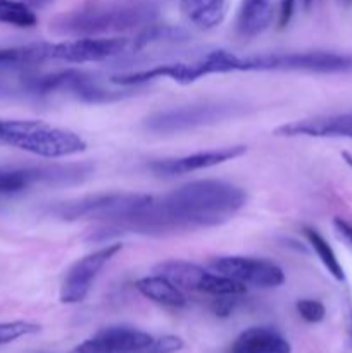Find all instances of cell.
<instances>
[{
  "label": "cell",
  "instance_id": "2e32d148",
  "mask_svg": "<svg viewBox=\"0 0 352 353\" xmlns=\"http://www.w3.org/2000/svg\"><path fill=\"white\" fill-rule=\"evenodd\" d=\"M228 6L230 0H179L183 16L200 30L219 26L226 17Z\"/></svg>",
  "mask_w": 352,
  "mask_h": 353
},
{
  "label": "cell",
  "instance_id": "cb8c5ba5",
  "mask_svg": "<svg viewBox=\"0 0 352 353\" xmlns=\"http://www.w3.org/2000/svg\"><path fill=\"white\" fill-rule=\"evenodd\" d=\"M295 307L299 316L302 317L306 323H321V321L324 319V316H326V309H324L323 303L317 302V300H299Z\"/></svg>",
  "mask_w": 352,
  "mask_h": 353
},
{
  "label": "cell",
  "instance_id": "7c38bea8",
  "mask_svg": "<svg viewBox=\"0 0 352 353\" xmlns=\"http://www.w3.org/2000/svg\"><path fill=\"white\" fill-rule=\"evenodd\" d=\"M247 152L244 145H235V147L213 148V150L197 152L192 155H183V157L162 159L150 164V171L157 176H182L190 174V172L200 171V169L214 168L223 162L233 161Z\"/></svg>",
  "mask_w": 352,
  "mask_h": 353
},
{
  "label": "cell",
  "instance_id": "44dd1931",
  "mask_svg": "<svg viewBox=\"0 0 352 353\" xmlns=\"http://www.w3.org/2000/svg\"><path fill=\"white\" fill-rule=\"evenodd\" d=\"M185 40H188V34L182 28L168 26V24H148L135 38L133 48L135 50H140V48L147 47V45L159 43V41H173V43L176 41L178 43V41Z\"/></svg>",
  "mask_w": 352,
  "mask_h": 353
},
{
  "label": "cell",
  "instance_id": "8992f818",
  "mask_svg": "<svg viewBox=\"0 0 352 353\" xmlns=\"http://www.w3.org/2000/svg\"><path fill=\"white\" fill-rule=\"evenodd\" d=\"M240 107L231 102H206L176 107L152 114L145 121V128L152 133H179L193 128L209 126L233 117Z\"/></svg>",
  "mask_w": 352,
  "mask_h": 353
},
{
  "label": "cell",
  "instance_id": "e0dca14e",
  "mask_svg": "<svg viewBox=\"0 0 352 353\" xmlns=\"http://www.w3.org/2000/svg\"><path fill=\"white\" fill-rule=\"evenodd\" d=\"M99 334L109 353H140L152 343L154 338L148 333L133 327L114 326L100 331Z\"/></svg>",
  "mask_w": 352,
  "mask_h": 353
},
{
  "label": "cell",
  "instance_id": "9c48e42d",
  "mask_svg": "<svg viewBox=\"0 0 352 353\" xmlns=\"http://www.w3.org/2000/svg\"><path fill=\"white\" fill-rule=\"evenodd\" d=\"M211 271L242 283V285L257 286V288H276L285 283V272L275 262L266 259L240 257L226 255L216 257L209 262Z\"/></svg>",
  "mask_w": 352,
  "mask_h": 353
},
{
  "label": "cell",
  "instance_id": "f546056e",
  "mask_svg": "<svg viewBox=\"0 0 352 353\" xmlns=\"http://www.w3.org/2000/svg\"><path fill=\"white\" fill-rule=\"evenodd\" d=\"M344 157H345V161H347V164H349V165H352V157H351V155L344 154Z\"/></svg>",
  "mask_w": 352,
  "mask_h": 353
},
{
  "label": "cell",
  "instance_id": "7402d4cb",
  "mask_svg": "<svg viewBox=\"0 0 352 353\" xmlns=\"http://www.w3.org/2000/svg\"><path fill=\"white\" fill-rule=\"evenodd\" d=\"M0 23L16 28H35L38 17L23 0H0Z\"/></svg>",
  "mask_w": 352,
  "mask_h": 353
},
{
  "label": "cell",
  "instance_id": "603a6c76",
  "mask_svg": "<svg viewBox=\"0 0 352 353\" xmlns=\"http://www.w3.org/2000/svg\"><path fill=\"white\" fill-rule=\"evenodd\" d=\"M40 331V326L35 323H28V321H12V323H2L0 324V345L10 343L19 338L28 336V334H35Z\"/></svg>",
  "mask_w": 352,
  "mask_h": 353
},
{
  "label": "cell",
  "instance_id": "3957f363",
  "mask_svg": "<svg viewBox=\"0 0 352 353\" xmlns=\"http://www.w3.org/2000/svg\"><path fill=\"white\" fill-rule=\"evenodd\" d=\"M0 141L47 159L69 157L86 148L79 134L41 121H0Z\"/></svg>",
  "mask_w": 352,
  "mask_h": 353
},
{
  "label": "cell",
  "instance_id": "7a4b0ae2",
  "mask_svg": "<svg viewBox=\"0 0 352 353\" xmlns=\"http://www.w3.org/2000/svg\"><path fill=\"white\" fill-rule=\"evenodd\" d=\"M157 16L154 0H123L107 6H90L59 16L52 28L61 34L85 38L123 33L152 24Z\"/></svg>",
  "mask_w": 352,
  "mask_h": 353
},
{
  "label": "cell",
  "instance_id": "4fadbf2b",
  "mask_svg": "<svg viewBox=\"0 0 352 353\" xmlns=\"http://www.w3.org/2000/svg\"><path fill=\"white\" fill-rule=\"evenodd\" d=\"M202 76H207V69L204 65L202 59H200V61L190 62V64H186V62H171V64L154 65V68L141 69V71L116 74L110 78V83L121 86H137L152 81V79L169 78L173 81L179 83V85H190V83L197 81Z\"/></svg>",
  "mask_w": 352,
  "mask_h": 353
},
{
  "label": "cell",
  "instance_id": "5b68a950",
  "mask_svg": "<svg viewBox=\"0 0 352 353\" xmlns=\"http://www.w3.org/2000/svg\"><path fill=\"white\" fill-rule=\"evenodd\" d=\"M159 276L169 279L179 290L206 293L211 296H240L247 292V286L233 279L221 276L214 271L200 268L186 261H166L155 265L154 269Z\"/></svg>",
  "mask_w": 352,
  "mask_h": 353
},
{
  "label": "cell",
  "instance_id": "52a82bcc",
  "mask_svg": "<svg viewBox=\"0 0 352 353\" xmlns=\"http://www.w3.org/2000/svg\"><path fill=\"white\" fill-rule=\"evenodd\" d=\"M24 88L35 95H50V93H71L83 102H110L121 99L119 92H107L92 76L85 72L68 69V71L52 72L45 76L26 78L23 81Z\"/></svg>",
  "mask_w": 352,
  "mask_h": 353
},
{
  "label": "cell",
  "instance_id": "5bb4252c",
  "mask_svg": "<svg viewBox=\"0 0 352 353\" xmlns=\"http://www.w3.org/2000/svg\"><path fill=\"white\" fill-rule=\"evenodd\" d=\"M290 343L271 327H251L231 345L230 353H290Z\"/></svg>",
  "mask_w": 352,
  "mask_h": 353
},
{
  "label": "cell",
  "instance_id": "277c9868",
  "mask_svg": "<svg viewBox=\"0 0 352 353\" xmlns=\"http://www.w3.org/2000/svg\"><path fill=\"white\" fill-rule=\"evenodd\" d=\"M231 72L235 71H306L338 74L352 72V55L338 52H286L238 57L231 54Z\"/></svg>",
  "mask_w": 352,
  "mask_h": 353
},
{
  "label": "cell",
  "instance_id": "f1b7e54d",
  "mask_svg": "<svg viewBox=\"0 0 352 353\" xmlns=\"http://www.w3.org/2000/svg\"><path fill=\"white\" fill-rule=\"evenodd\" d=\"M300 2H302L304 9H306V10H309V9H311V7H313L314 0H300Z\"/></svg>",
  "mask_w": 352,
  "mask_h": 353
},
{
  "label": "cell",
  "instance_id": "ac0fdd59",
  "mask_svg": "<svg viewBox=\"0 0 352 353\" xmlns=\"http://www.w3.org/2000/svg\"><path fill=\"white\" fill-rule=\"evenodd\" d=\"M135 288L145 296V299L152 300V302L159 303L164 307H183L186 303L185 295L178 286L173 285L169 279L162 278V276H147L135 283Z\"/></svg>",
  "mask_w": 352,
  "mask_h": 353
},
{
  "label": "cell",
  "instance_id": "4dcf8cb0",
  "mask_svg": "<svg viewBox=\"0 0 352 353\" xmlns=\"http://www.w3.org/2000/svg\"><path fill=\"white\" fill-rule=\"evenodd\" d=\"M342 2H344L345 6H351V3H352V0H342Z\"/></svg>",
  "mask_w": 352,
  "mask_h": 353
},
{
  "label": "cell",
  "instance_id": "6da1fadb",
  "mask_svg": "<svg viewBox=\"0 0 352 353\" xmlns=\"http://www.w3.org/2000/svg\"><path fill=\"white\" fill-rule=\"evenodd\" d=\"M245 202V192L233 183L199 179L173 190L168 195H141L133 210L110 228L141 234L213 228L228 223Z\"/></svg>",
  "mask_w": 352,
  "mask_h": 353
},
{
  "label": "cell",
  "instance_id": "4316f807",
  "mask_svg": "<svg viewBox=\"0 0 352 353\" xmlns=\"http://www.w3.org/2000/svg\"><path fill=\"white\" fill-rule=\"evenodd\" d=\"M333 228L338 233V236H340L344 241H347V243L352 247V224L347 223V221H344L342 217H337V219H333Z\"/></svg>",
  "mask_w": 352,
  "mask_h": 353
},
{
  "label": "cell",
  "instance_id": "9a60e30c",
  "mask_svg": "<svg viewBox=\"0 0 352 353\" xmlns=\"http://www.w3.org/2000/svg\"><path fill=\"white\" fill-rule=\"evenodd\" d=\"M275 0H242L237 14V33L242 38H254L268 30L273 21Z\"/></svg>",
  "mask_w": 352,
  "mask_h": 353
},
{
  "label": "cell",
  "instance_id": "83f0119b",
  "mask_svg": "<svg viewBox=\"0 0 352 353\" xmlns=\"http://www.w3.org/2000/svg\"><path fill=\"white\" fill-rule=\"evenodd\" d=\"M23 2L28 3L31 9H43V7H47L48 3H52L54 0H23Z\"/></svg>",
  "mask_w": 352,
  "mask_h": 353
},
{
  "label": "cell",
  "instance_id": "d6986e66",
  "mask_svg": "<svg viewBox=\"0 0 352 353\" xmlns=\"http://www.w3.org/2000/svg\"><path fill=\"white\" fill-rule=\"evenodd\" d=\"M52 59V43H31L21 47L0 48V71L2 69H19L40 64Z\"/></svg>",
  "mask_w": 352,
  "mask_h": 353
},
{
  "label": "cell",
  "instance_id": "30bf717a",
  "mask_svg": "<svg viewBox=\"0 0 352 353\" xmlns=\"http://www.w3.org/2000/svg\"><path fill=\"white\" fill-rule=\"evenodd\" d=\"M128 47H130V40L123 37L76 38V40L52 43V59L72 62V64L104 62L124 54Z\"/></svg>",
  "mask_w": 352,
  "mask_h": 353
},
{
  "label": "cell",
  "instance_id": "ba28073f",
  "mask_svg": "<svg viewBox=\"0 0 352 353\" xmlns=\"http://www.w3.org/2000/svg\"><path fill=\"white\" fill-rule=\"evenodd\" d=\"M141 195L133 193H109V195H95L86 199L76 200V202L62 203L55 207L54 214L62 219H100L109 221L110 226L119 223L121 219L131 212Z\"/></svg>",
  "mask_w": 352,
  "mask_h": 353
},
{
  "label": "cell",
  "instance_id": "8fae6325",
  "mask_svg": "<svg viewBox=\"0 0 352 353\" xmlns=\"http://www.w3.org/2000/svg\"><path fill=\"white\" fill-rule=\"evenodd\" d=\"M123 248V245L113 243L92 252L79 259L75 265L66 274L64 283L61 288V302L62 303H79L86 299L90 288H92L93 279L97 278L104 265Z\"/></svg>",
  "mask_w": 352,
  "mask_h": 353
},
{
  "label": "cell",
  "instance_id": "ffe728a7",
  "mask_svg": "<svg viewBox=\"0 0 352 353\" xmlns=\"http://www.w3.org/2000/svg\"><path fill=\"white\" fill-rule=\"evenodd\" d=\"M304 234H306L307 241H309V245L313 247V250L316 252L321 264L326 268V271L330 272L337 281H345L344 268H342V264L338 262L337 255H335L333 248L330 247V243H328V241L324 240L316 230H313V228H306V230H304Z\"/></svg>",
  "mask_w": 352,
  "mask_h": 353
},
{
  "label": "cell",
  "instance_id": "d4e9b609",
  "mask_svg": "<svg viewBox=\"0 0 352 353\" xmlns=\"http://www.w3.org/2000/svg\"><path fill=\"white\" fill-rule=\"evenodd\" d=\"M183 348V341L178 336H162L154 338L147 348L140 353H175Z\"/></svg>",
  "mask_w": 352,
  "mask_h": 353
},
{
  "label": "cell",
  "instance_id": "484cf974",
  "mask_svg": "<svg viewBox=\"0 0 352 353\" xmlns=\"http://www.w3.org/2000/svg\"><path fill=\"white\" fill-rule=\"evenodd\" d=\"M295 10V0H280V16H278V26L285 28L290 23Z\"/></svg>",
  "mask_w": 352,
  "mask_h": 353
}]
</instances>
